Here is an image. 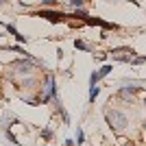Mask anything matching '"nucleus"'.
<instances>
[{"instance_id":"1","label":"nucleus","mask_w":146,"mask_h":146,"mask_svg":"<svg viewBox=\"0 0 146 146\" xmlns=\"http://www.w3.org/2000/svg\"><path fill=\"white\" fill-rule=\"evenodd\" d=\"M107 124H109L113 131H124V129H127V124H129V118L124 116L122 111L111 109V111H107Z\"/></svg>"},{"instance_id":"7","label":"nucleus","mask_w":146,"mask_h":146,"mask_svg":"<svg viewBox=\"0 0 146 146\" xmlns=\"http://www.w3.org/2000/svg\"><path fill=\"white\" fill-rule=\"evenodd\" d=\"M39 137H42L44 142H50L52 137H55V131H52L50 127H46V129H42V131H39Z\"/></svg>"},{"instance_id":"14","label":"nucleus","mask_w":146,"mask_h":146,"mask_svg":"<svg viewBox=\"0 0 146 146\" xmlns=\"http://www.w3.org/2000/svg\"><path fill=\"white\" fill-rule=\"evenodd\" d=\"M144 61H146V57H144V55H140V57H133V59H131V63H133V66H142Z\"/></svg>"},{"instance_id":"18","label":"nucleus","mask_w":146,"mask_h":146,"mask_svg":"<svg viewBox=\"0 0 146 146\" xmlns=\"http://www.w3.org/2000/svg\"><path fill=\"white\" fill-rule=\"evenodd\" d=\"M0 2H2V0H0Z\"/></svg>"},{"instance_id":"4","label":"nucleus","mask_w":146,"mask_h":146,"mask_svg":"<svg viewBox=\"0 0 146 146\" xmlns=\"http://www.w3.org/2000/svg\"><path fill=\"white\" fill-rule=\"evenodd\" d=\"M55 96H59V94H57V81H55L52 74H48V76H46V85H44L42 103H48V100H52Z\"/></svg>"},{"instance_id":"12","label":"nucleus","mask_w":146,"mask_h":146,"mask_svg":"<svg viewBox=\"0 0 146 146\" xmlns=\"http://www.w3.org/2000/svg\"><path fill=\"white\" fill-rule=\"evenodd\" d=\"M44 9H57L59 7V0H39Z\"/></svg>"},{"instance_id":"9","label":"nucleus","mask_w":146,"mask_h":146,"mask_svg":"<svg viewBox=\"0 0 146 146\" xmlns=\"http://www.w3.org/2000/svg\"><path fill=\"white\" fill-rule=\"evenodd\" d=\"M87 15H90V13H87L85 9H83V7H79V9H74V11H72V15H70V18H79V20H85Z\"/></svg>"},{"instance_id":"2","label":"nucleus","mask_w":146,"mask_h":146,"mask_svg":"<svg viewBox=\"0 0 146 146\" xmlns=\"http://www.w3.org/2000/svg\"><path fill=\"white\" fill-rule=\"evenodd\" d=\"M26 59V57H24ZM35 63H39V61H33V59H26V61H13L11 63V76L13 74H20V76H31V74L35 72Z\"/></svg>"},{"instance_id":"16","label":"nucleus","mask_w":146,"mask_h":146,"mask_svg":"<svg viewBox=\"0 0 146 146\" xmlns=\"http://www.w3.org/2000/svg\"><path fill=\"white\" fill-rule=\"evenodd\" d=\"M68 5L72 9H79V7H83V0H68Z\"/></svg>"},{"instance_id":"3","label":"nucleus","mask_w":146,"mask_h":146,"mask_svg":"<svg viewBox=\"0 0 146 146\" xmlns=\"http://www.w3.org/2000/svg\"><path fill=\"white\" fill-rule=\"evenodd\" d=\"M37 18H46L48 22H52V24H59V22H63V20H68L70 15L63 11H55V9H42V11L35 13Z\"/></svg>"},{"instance_id":"10","label":"nucleus","mask_w":146,"mask_h":146,"mask_svg":"<svg viewBox=\"0 0 146 146\" xmlns=\"http://www.w3.org/2000/svg\"><path fill=\"white\" fill-rule=\"evenodd\" d=\"M74 48H76V50H83V52H90V44H85V42H83V39H74Z\"/></svg>"},{"instance_id":"15","label":"nucleus","mask_w":146,"mask_h":146,"mask_svg":"<svg viewBox=\"0 0 146 146\" xmlns=\"http://www.w3.org/2000/svg\"><path fill=\"white\" fill-rule=\"evenodd\" d=\"M98 81H100V79H98V74L92 72V74H90V87H92V85H98Z\"/></svg>"},{"instance_id":"8","label":"nucleus","mask_w":146,"mask_h":146,"mask_svg":"<svg viewBox=\"0 0 146 146\" xmlns=\"http://www.w3.org/2000/svg\"><path fill=\"white\" fill-rule=\"evenodd\" d=\"M111 70H113V66L111 63H105L100 70H96V74H98V79H105V76H109L111 74Z\"/></svg>"},{"instance_id":"13","label":"nucleus","mask_w":146,"mask_h":146,"mask_svg":"<svg viewBox=\"0 0 146 146\" xmlns=\"http://www.w3.org/2000/svg\"><path fill=\"white\" fill-rule=\"evenodd\" d=\"M83 142H85V133H83V129H81V127H76V140H74V144L83 146Z\"/></svg>"},{"instance_id":"17","label":"nucleus","mask_w":146,"mask_h":146,"mask_svg":"<svg viewBox=\"0 0 146 146\" xmlns=\"http://www.w3.org/2000/svg\"><path fill=\"white\" fill-rule=\"evenodd\" d=\"M63 146H74V140H72V137H68V140L63 142Z\"/></svg>"},{"instance_id":"5","label":"nucleus","mask_w":146,"mask_h":146,"mask_svg":"<svg viewBox=\"0 0 146 146\" xmlns=\"http://www.w3.org/2000/svg\"><path fill=\"white\" fill-rule=\"evenodd\" d=\"M85 24H90V26H100V29H105V31H118V26L113 24V22H105V20H100V18H92V15H87L85 18Z\"/></svg>"},{"instance_id":"6","label":"nucleus","mask_w":146,"mask_h":146,"mask_svg":"<svg viewBox=\"0 0 146 146\" xmlns=\"http://www.w3.org/2000/svg\"><path fill=\"white\" fill-rule=\"evenodd\" d=\"M2 26H5V31L9 33V35H13V37H15V42H18V44H26V42H29V37H26V35H22V33H20V31L15 29V24H2Z\"/></svg>"},{"instance_id":"11","label":"nucleus","mask_w":146,"mask_h":146,"mask_svg":"<svg viewBox=\"0 0 146 146\" xmlns=\"http://www.w3.org/2000/svg\"><path fill=\"white\" fill-rule=\"evenodd\" d=\"M98 94H100V87H98V85H92V87H90V96H87V98H90V103H94V100H96Z\"/></svg>"}]
</instances>
